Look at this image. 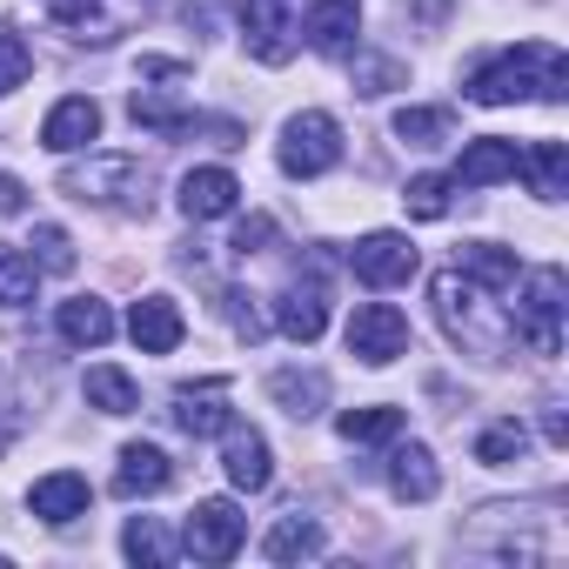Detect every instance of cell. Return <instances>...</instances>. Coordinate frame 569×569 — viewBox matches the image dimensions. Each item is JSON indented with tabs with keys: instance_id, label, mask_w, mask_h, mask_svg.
I'll list each match as a JSON object with an SVG mask.
<instances>
[{
	"instance_id": "cell-1",
	"label": "cell",
	"mask_w": 569,
	"mask_h": 569,
	"mask_svg": "<svg viewBox=\"0 0 569 569\" xmlns=\"http://www.w3.org/2000/svg\"><path fill=\"white\" fill-rule=\"evenodd\" d=\"M562 81H569L562 48L522 41V48H509V54H496V61L476 68L469 101H482V108H509V101H536V94H542V101H562Z\"/></svg>"
},
{
	"instance_id": "cell-37",
	"label": "cell",
	"mask_w": 569,
	"mask_h": 569,
	"mask_svg": "<svg viewBox=\"0 0 569 569\" xmlns=\"http://www.w3.org/2000/svg\"><path fill=\"white\" fill-rule=\"evenodd\" d=\"M94 8H101V0H48V14H54L61 28H88V21H94Z\"/></svg>"
},
{
	"instance_id": "cell-27",
	"label": "cell",
	"mask_w": 569,
	"mask_h": 569,
	"mask_svg": "<svg viewBox=\"0 0 569 569\" xmlns=\"http://www.w3.org/2000/svg\"><path fill=\"white\" fill-rule=\"evenodd\" d=\"M462 274H469V281H482L489 296H502V289H516V274H522V268H516V254H509V248L476 241V248H462Z\"/></svg>"
},
{
	"instance_id": "cell-10",
	"label": "cell",
	"mask_w": 569,
	"mask_h": 569,
	"mask_svg": "<svg viewBox=\"0 0 569 569\" xmlns=\"http://www.w3.org/2000/svg\"><path fill=\"white\" fill-rule=\"evenodd\" d=\"M274 329L289 336V342H322V329H329V296H322V281H289L281 289V302H274Z\"/></svg>"
},
{
	"instance_id": "cell-18",
	"label": "cell",
	"mask_w": 569,
	"mask_h": 569,
	"mask_svg": "<svg viewBox=\"0 0 569 569\" xmlns=\"http://www.w3.org/2000/svg\"><path fill=\"white\" fill-rule=\"evenodd\" d=\"M101 134V108L88 101V94H68L48 121H41V141L54 148V154H74V148H88Z\"/></svg>"
},
{
	"instance_id": "cell-4",
	"label": "cell",
	"mask_w": 569,
	"mask_h": 569,
	"mask_svg": "<svg viewBox=\"0 0 569 569\" xmlns=\"http://www.w3.org/2000/svg\"><path fill=\"white\" fill-rule=\"evenodd\" d=\"M148 168L128 161V154H101L88 168H68L61 174V194L74 201H94V208H121V214H148Z\"/></svg>"
},
{
	"instance_id": "cell-2",
	"label": "cell",
	"mask_w": 569,
	"mask_h": 569,
	"mask_svg": "<svg viewBox=\"0 0 569 569\" xmlns=\"http://www.w3.org/2000/svg\"><path fill=\"white\" fill-rule=\"evenodd\" d=\"M429 302H436V316H442V329H449V342H462L469 356H509V316L489 302V289L482 281H469L462 268H442L436 281H429Z\"/></svg>"
},
{
	"instance_id": "cell-23",
	"label": "cell",
	"mask_w": 569,
	"mask_h": 569,
	"mask_svg": "<svg viewBox=\"0 0 569 569\" xmlns=\"http://www.w3.org/2000/svg\"><path fill=\"white\" fill-rule=\"evenodd\" d=\"M61 342H74V349H101V342H114V309L94 302V296L61 302Z\"/></svg>"
},
{
	"instance_id": "cell-12",
	"label": "cell",
	"mask_w": 569,
	"mask_h": 569,
	"mask_svg": "<svg viewBox=\"0 0 569 569\" xmlns=\"http://www.w3.org/2000/svg\"><path fill=\"white\" fill-rule=\"evenodd\" d=\"M234 422V409H228V382H201V389H174V429L181 436H221Z\"/></svg>"
},
{
	"instance_id": "cell-13",
	"label": "cell",
	"mask_w": 569,
	"mask_h": 569,
	"mask_svg": "<svg viewBox=\"0 0 569 569\" xmlns=\"http://www.w3.org/2000/svg\"><path fill=\"white\" fill-rule=\"evenodd\" d=\"M88 502H94V489H88V476H74V469H54V476H41L34 489H28V509L41 516V522H74V516H88Z\"/></svg>"
},
{
	"instance_id": "cell-3",
	"label": "cell",
	"mask_w": 569,
	"mask_h": 569,
	"mask_svg": "<svg viewBox=\"0 0 569 569\" xmlns=\"http://www.w3.org/2000/svg\"><path fill=\"white\" fill-rule=\"evenodd\" d=\"M562 268H529L522 274V296H516V316H509V336L536 356H562Z\"/></svg>"
},
{
	"instance_id": "cell-8",
	"label": "cell",
	"mask_w": 569,
	"mask_h": 569,
	"mask_svg": "<svg viewBox=\"0 0 569 569\" xmlns=\"http://www.w3.org/2000/svg\"><path fill=\"white\" fill-rule=\"evenodd\" d=\"M349 268H356V281H369V289H396V281L416 274V248H409V234L376 228V234H362L349 248Z\"/></svg>"
},
{
	"instance_id": "cell-32",
	"label": "cell",
	"mask_w": 569,
	"mask_h": 569,
	"mask_svg": "<svg viewBox=\"0 0 569 569\" xmlns=\"http://www.w3.org/2000/svg\"><path fill=\"white\" fill-rule=\"evenodd\" d=\"M396 134H402L409 148H436V141L449 134V108H402V114H396Z\"/></svg>"
},
{
	"instance_id": "cell-30",
	"label": "cell",
	"mask_w": 569,
	"mask_h": 569,
	"mask_svg": "<svg viewBox=\"0 0 569 569\" xmlns=\"http://www.w3.org/2000/svg\"><path fill=\"white\" fill-rule=\"evenodd\" d=\"M121 549H128L134 562H148V569H161V562H174V542H168V529H161L154 516H134V522L121 529Z\"/></svg>"
},
{
	"instance_id": "cell-11",
	"label": "cell",
	"mask_w": 569,
	"mask_h": 569,
	"mask_svg": "<svg viewBox=\"0 0 569 569\" xmlns=\"http://www.w3.org/2000/svg\"><path fill=\"white\" fill-rule=\"evenodd\" d=\"M221 436H228V449H221L228 482H234V489H248V496H261V489L274 482V456H268V442H261L254 429H241V422H228Z\"/></svg>"
},
{
	"instance_id": "cell-26",
	"label": "cell",
	"mask_w": 569,
	"mask_h": 569,
	"mask_svg": "<svg viewBox=\"0 0 569 569\" xmlns=\"http://www.w3.org/2000/svg\"><path fill=\"white\" fill-rule=\"evenodd\" d=\"M402 409H389V402H369V409H342L336 416V429H342V442H396L402 436Z\"/></svg>"
},
{
	"instance_id": "cell-19",
	"label": "cell",
	"mask_w": 569,
	"mask_h": 569,
	"mask_svg": "<svg viewBox=\"0 0 569 569\" xmlns=\"http://www.w3.org/2000/svg\"><path fill=\"white\" fill-rule=\"evenodd\" d=\"M174 482V462L154 449V442H128L121 449V469H114V496H161Z\"/></svg>"
},
{
	"instance_id": "cell-5",
	"label": "cell",
	"mask_w": 569,
	"mask_h": 569,
	"mask_svg": "<svg viewBox=\"0 0 569 569\" xmlns=\"http://www.w3.org/2000/svg\"><path fill=\"white\" fill-rule=\"evenodd\" d=\"M336 161H342V128H336V114L309 108V114H296L289 128H281V168H289L296 181H316V174H329Z\"/></svg>"
},
{
	"instance_id": "cell-20",
	"label": "cell",
	"mask_w": 569,
	"mask_h": 569,
	"mask_svg": "<svg viewBox=\"0 0 569 569\" xmlns=\"http://www.w3.org/2000/svg\"><path fill=\"white\" fill-rule=\"evenodd\" d=\"M268 396L289 409L296 422H309V416L329 409V376H322V369H274V376H268Z\"/></svg>"
},
{
	"instance_id": "cell-29",
	"label": "cell",
	"mask_w": 569,
	"mask_h": 569,
	"mask_svg": "<svg viewBox=\"0 0 569 569\" xmlns=\"http://www.w3.org/2000/svg\"><path fill=\"white\" fill-rule=\"evenodd\" d=\"M522 449H529V429H522L516 416H502V422H489V429L476 436V462H489V469L522 462Z\"/></svg>"
},
{
	"instance_id": "cell-40",
	"label": "cell",
	"mask_w": 569,
	"mask_h": 569,
	"mask_svg": "<svg viewBox=\"0 0 569 569\" xmlns=\"http://www.w3.org/2000/svg\"><path fill=\"white\" fill-rule=\"evenodd\" d=\"M0 442H8V402H0Z\"/></svg>"
},
{
	"instance_id": "cell-33",
	"label": "cell",
	"mask_w": 569,
	"mask_h": 569,
	"mask_svg": "<svg viewBox=\"0 0 569 569\" xmlns=\"http://www.w3.org/2000/svg\"><path fill=\"white\" fill-rule=\"evenodd\" d=\"M28 74H34V54H28V41H21V34H0V94H14Z\"/></svg>"
},
{
	"instance_id": "cell-28",
	"label": "cell",
	"mask_w": 569,
	"mask_h": 569,
	"mask_svg": "<svg viewBox=\"0 0 569 569\" xmlns=\"http://www.w3.org/2000/svg\"><path fill=\"white\" fill-rule=\"evenodd\" d=\"M34 281H41L34 254H21L14 241H0V309H21V302H34Z\"/></svg>"
},
{
	"instance_id": "cell-7",
	"label": "cell",
	"mask_w": 569,
	"mask_h": 569,
	"mask_svg": "<svg viewBox=\"0 0 569 569\" xmlns=\"http://www.w3.org/2000/svg\"><path fill=\"white\" fill-rule=\"evenodd\" d=\"M409 349V316L396 302H362L349 316V356H362L369 369H389Z\"/></svg>"
},
{
	"instance_id": "cell-6",
	"label": "cell",
	"mask_w": 569,
	"mask_h": 569,
	"mask_svg": "<svg viewBox=\"0 0 569 569\" xmlns=\"http://www.w3.org/2000/svg\"><path fill=\"white\" fill-rule=\"evenodd\" d=\"M241 536H248V522H241V509H234V502H221V496H208V502H194V509H188V529H181V549H188L194 562H234V549H241Z\"/></svg>"
},
{
	"instance_id": "cell-15",
	"label": "cell",
	"mask_w": 569,
	"mask_h": 569,
	"mask_svg": "<svg viewBox=\"0 0 569 569\" xmlns=\"http://www.w3.org/2000/svg\"><path fill=\"white\" fill-rule=\"evenodd\" d=\"M234 201H241V181L228 168H194L181 181V214L188 221H221V214H234Z\"/></svg>"
},
{
	"instance_id": "cell-38",
	"label": "cell",
	"mask_w": 569,
	"mask_h": 569,
	"mask_svg": "<svg viewBox=\"0 0 569 569\" xmlns=\"http://www.w3.org/2000/svg\"><path fill=\"white\" fill-rule=\"evenodd\" d=\"M21 208H28V188L14 174H0V214H21Z\"/></svg>"
},
{
	"instance_id": "cell-35",
	"label": "cell",
	"mask_w": 569,
	"mask_h": 569,
	"mask_svg": "<svg viewBox=\"0 0 569 569\" xmlns=\"http://www.w3.org/2000/svg\"><path fill=\"white\" fill-rule=\"evenodd\" d=\"M396 81H402V68H396V61H362V74H356V88H362V94H389Z\"/></svg>"
},
{
	"instance_id": "cell-36",
	"label": "cell",
	"mask_w": 569,
	"mask_h": 569,
	"mask_svg": "<svg viewBox=\"0 0 569 569\" xmlns=\"http://www.w3.org/2000/svg\"><path fill=\"white\" fill-rule=\"evenodd\" d=\"M268 234H274V221H268V214H254V221H241V228H234V241H228V248H234V254H261V241H268Z\"/></svg>"
},
{
	"instance_id": "cell-17",
	"label": "cell",
	"mask_w": 569,
	"mask_h": 569,
	"mask_svg": "<svg viewBox=\"0 0 569 569\" xmlns=\"http://www.w3.org/2000/svg\"><path fill=\"white\" fill-rule=\"evenodd\" d=\"M356 28H362V0H316V8L302 14V34H309V48H322V54H349Z\"/></svg>"
},
{
	"instance_id": "cell-22",
	"label": "cell",
	"mask_w": 569,
	"mask_h": 569,
	"mask_svg": "<svg viewBox=\"0 0 569 569\" xmlns=\"http://www.w3.org/2000/svg\"><path fill=\"white\" fill-rule=\"evenodd\" d=\"M261 556H268V562H309V556H322V529H316L302 509H289V516L261 536Z\"/></svg>"
},
{
	"instance_id": "cell-34",
	"label": "cell",
	"mask_w": 569,
	"mask_h": 569,
	"mask_svg": "<svg viewBox=\"0 0 569 569\" xmlns=\"http://www.w3.org/2000/svg\"><path fill=\"white\" fill-rule=\"evenodd\" d=\"M34 248H41V268H48V274H68V268H74V241H68V228L41 221V228H34Z\"/></svg>"
},
{
	"instance_id": "cell-31",
	"label": "cell",
	"mask_w": 569,
	"mask_h": 569,
	"mask_svg": "<svg viewBox=\"0 0 569 569\" xmlns=\"http://www.w3.org/2000/svg\"><path fill=\"white\" fill-rule=\"evenodd\" d=\"M402 208H409L416 221H442V214H449V174H416V181L402 188Z\"/></svg>"
},
{
	"instance_id": "cell-39",
	"label": "cell",
	"mask_w": 569,
	"mask_h": 569,
	"mask_svg": "<svg viewBox=\"0 0 569 569\" xmlns=\"http://www.w3.org/2000/svg\"><path fill=\"white\" fill-rule=\"evenodd\" d=\"M542 436H549V442H556V449H562V442H569V422H562V409H556V402H549V416H542Z\"/></svg>"
},
{
	"instance_id": "cell-21",
	"label": "cell",
	"mask_w": 569,
	"mask_h": 569,
	"mask_svg": "<svg viewBox=\"0 0 569 569\" xmlns=\"http://www.w3.org/2000/svg\"><path fill=\"white\" fill-rule=\"evenodd\" d=\"M389 489H396L402 502H429V496L442 489V476H436V456H429L422 442H402V449L389 456Z\"/></svg>"
},
{
	"instance_id": "cell-9",
	"label": "cell",
	"mask_w": 569,
	"mask_h": 569,
	"mask_svg": "<svg viewBox=\"0 0 569 569\" xmlns=\"http://www.w3.org/2000/svg\"><path fill=\"white\" fill-rule=\"evenodd\" d=\"M241 34H248V54L281 68L296 54V28H289V8L281 0H241Z\"/></svg>"
},
{
	"instance_id": "cell-25",
	"label": "cell",
	"mask_w": 569,
	"mask_h": 569,
	"mask_svg": "<svg viewBox=\"0 0 569 569\" xmlns=\"http://www.w3.org/2000/svg\"><path fill=\"white\" fill-rule=\"evenodd\" d=\"M88 409H101V416H134L141 409V389H134V376H121V369H88Z\"/></svg>"
},
{
	"instance_id": "cell-14",
	"label": "cell",
	"mask_w": 569,
	"mask_h": 569,
	"mask_svg": "<svg viewBox=\"0 0 569 569\" xmlns=\"http://www.w3.org/2000/svg\"><path fill=\"white\" fill-rule=\"evenodd\" d=\"M509 174H516V141L482 134V141H469V148H462V161H456L449 188H496V181H509Z\"/></svg>"
},
{
	"instance_id": "cell-24",
	"label": "cell",
	"mask_w": 569,
	"mask_h": 569,
	"mask_svg": "<svg viewBox=\"0 0 569 569\" xmlns=\"http://www.w3.org/2000/svg\"><path fill=\"white\" fill-rule=\"evenodd\" d=\"M516 168L529 174V188H536L542 201H562V194H569V148H562V141H536L529 154H516Z\"/></svg>"
},
{
	"instance_id": "cell-16",
	"label": "cell",
	"mask_w": 569,
	"mask_h": 569,
	"mask_svg": "<svg viewBox=\"0 0 569 569\" xmlns=\"http://www.w3.org/2000/svg\"><path fill=\"white\" fill-rule=\"evenodd\" d=\"M128 336H134L141 356H174L181 349V309L168 296H141L134 316H128Z\"/></svg>"
}]
</instances>
